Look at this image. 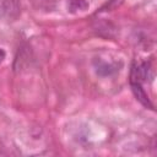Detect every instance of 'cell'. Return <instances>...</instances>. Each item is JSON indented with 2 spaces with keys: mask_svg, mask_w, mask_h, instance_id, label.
Here are the masks:
<instances>
[{
  "mask_svg": "<svg viewBox=\"0 0 157 157\" xmlns=\"http://www.w3.org/2000/svg\"><path fill=\"white\" fill-rule=\"evenodd\" d=\"M69 11L75 13L78 11H85L88 9V2L86 0H69Z\"/></svg>",
  "mask_w": 157,
  "mask_h": 157,
  "instance_id": "obj_3",
  "label": "cell"
},
{
  "mask_svg": "<svg viewBox=\"0 0 157 157\" xmlns=\"http://www.w3.org/2000/svg\"><path fill=\"white\" fill-rule=\"evenodd\" d=\"M130 86H131V91L135 96V98L146 108H150V109H153V105L147 96V93L145 92V90L142 88V85L140 82H130Z\"/></svg>",
  "mask_w": 157,
  "mask_h": 157,
  "instance_id": "obj_1",
  "label": "cell"
},
{
  "mask_svg": "<svg viewBox=\"0 0 157 157\" xmlns=\"http://www.w3.org/2000/svg\"><path fill=\"white\" fill-rule=\"evenodd\" d=\"M5 56H6V52L2 49V48H0V64L4 61V59H5Z\"/></svg>",
  "mask_w": 157,
  "mask_h": 157,
  "instance_id": "obj_4",
  "label": "cell"
},
{
  "mask_svg": "<svg viewBox=\"0 0 157 157\" xmlns=\"http://www.w3.org/2000/svg\"><path fill=\"white\" fill-rule=\"evenodd\" d=\"M94 67H96V72L101 76H109L119 70L115 64H108V63L97 61V60L94 61Z\"/></svg>",
  "mask_w": 157,
  "mask_h": 157,
  "instance_id": "obj_2",
  "label": "cell"
}]
</instances>
